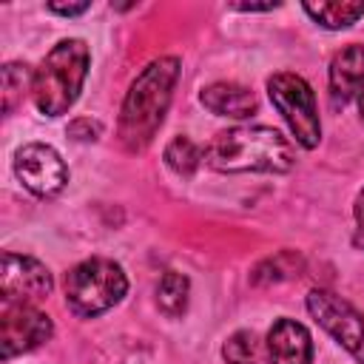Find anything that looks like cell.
Here are the masks:
<instances>
[{
	"instance_id": "1",
	"label": "cell",
	"mask_w": 364,
	"mask_h": 364,
	"mask_svg": "<svg viewBox=\"0 0 364 364\" xmlns=\"http://www.w3.org/2000/svg\"><path fill=\"white\" fill-rule=\"evenodd\" d=\"M179 71L182 68H179L176 57H159L136 74V80L131 82V88L122 100L119 128H117L125 151L136 154L151 145V139L156 136V131L168 114Z\"/></svg>"
},
{
	"instance_id": "2",
	"label": "cell",
	"mask_w": 364,
	"mask_h": 364,
	"mask_svg": "<svg viewBox=\"0 0 364 364\" xmlns=\"http://www.w3.org/2000/svg\"><path fill=\"white\" fill-rule=\"evenodd\" d=\"M205 162L222 173H287L296 165L293 145L267 125L219 131L205 148Z\"/></svg>"
},
{
	"instance_id": "3",
	"label": "cell",
	"mask_w": 364,
	"mask_h": 364,
	"mask_svg": "<svg viewBox=\"0 0 364 364\" xmlns=\"http://www.w3.org/2000/svg\"><path fill=\"white\" fill-rule=\"evenodd\" d=\"M88 63H91V54L82 40L77 37L60 40L34 71L31 97L37 111L46 117H63L82 91Z\"/></svg>"
},
{
	"instance_id": "4",
	"label": "cell",
	"mask_w": 364,
	"mask_h": 364,
	"mask_svg": "<svg viewBox=\"0 0 364 364\" xmlns=\"http://www.w3.org/2000/svg\"><path fill=\"white\" fill-rule=\"evenodd\" d=\"M128 290L125 270L114 259H85L65 273V304L82 318L111 310Z\"/></svg>"
},
{
	"instance_id": "5",
	"label": "cell",
	"mask_w": 364,
	"mask_h": 364,
	"mask_svg": "<svg viewBox=\"0 0 364 364\" xmlns=\"http://www.w3.org/2000/svg\"><path fill=\"white\" fill-rule=\"evenodd\" d=\"M267 94L276 111L290 125L296 142L301 148H316L321 139V122H318L316 94L310 82L293 71H279L267 80Z\"/></svg>"
},
{
	"instance_id": "6",
	"label": "cell",
	"mask_w": 364,
	"mask_h": 364,
	"mask_svg": "<svg viewBox=\"0 0 364 364\" xmlns=\"http://www.w3.org/2000/svg\"><path fill=\"white\" fill-rule=\"evenodd\" d=\"M307 310L344 350L364 361V316L350 301L330 290H310Z\"/></svg>"
},
{
	"instance_id": "7",
	"label": "cell",
	"mask_w": 364,
	"mask_h": 364,
	"mask_svg": "<svg viewBox=\"0 0 364 364\" xmlns=\"http://www.w3.org/2000/svg\"><path fill=\"white\" fill-rule=\"evenodd\" d=\"M14 173L40 199L57 196L68 182V168L51 145L28 142L14 154Z\"/></svg>"
},
{
	"instance_id": "8",
	"label": "cell",
	"mask_w": 364,
	"mask_h": 364,
	"mask_svg": "<svg viewBox=\"0 0 364 364\" xmlns=\"http://www.w3.org/2000/svg\"><path fill=\"white\" fill-rule=\"evenodd\" d=\"M51 318L34 304H3L0 316V355L9 361L20 353L37 350L51 338Z\"/></svg>"
},
{
	"instance_id": "9",
	"label": "cell",
	"mask_w": 364,
	"mask_h": 364,
	"mask_svg": "<svg viewBox=\"0 0 364 364\" xmlns=\"http://www.w3.org/2000/svg\"><path fill=\"white\" fill-rule=\"evenodd\" d=\"M54 282L43 262L20 253H3L0 293L3 304H34L51 293Z\"/></svg>"
},
{
	"instance_id": "10",
	"label": "cell",
	"mask_w": 364,
	"mask_h": 364,
	"mask_svg": "<svg viewBox=\"0 0 364 364\" xmlns=\"http://www.w3.org/2000/svg\"><path fill=\"white\" fill-rule=\"evenodd\" d=\"M364 85V46H344L330 63V105L338 111Z\"/></svg>"
},
{
	"instance_id": "11",
	"label": "cell",
	"mask_w": 364,
	"mask_h": 364,
	"mask_svg": "<svg viewBox=\"0 0 364 364\" xmlns=\"http://www.w3.org/2000/svg\"><path fill=\"white\" fill-rule=\"evenodd\" d=\"M267 355L270 364H310L313 338L307 327L293 318H279L267 333Z\"/></svg>"
},
{
	"instance_id": "12",
	"label": "cell",
	"mask_w": 364,
	"mask_h": 364,
	"mask_svg": "<svg viewBox=\"0 0 364 364\" xmlns=\"http://www.w3.org/2000/svg\"><path fill=\"white\" fill-rule=\"evenodd\" d=\"M202 105L210 111V114H219V117H233V119H245L250 117L259 102H256V94L239 82H210L202 88L199 94Z\"/></svg>"
},
{
	"instance_id": "13",
	"label": "cell",
	"mask_w": 364,
	"mask_h": 364,
	"mask_svg": "<svg viewBox=\"0 0 364 364\" xmlns=\"http://www.w3.org/2000/svg\"><path fill=\"white\" fill-rule=\"evenodd\" d=\"M304 11L324 28H347L358 17H364V3L350 0H324V3H304Z\"/></svg>"
},
{
	"instance_id": "14",
	"label": "cell",
	"mask_w": 364,
	"mask_h": 364,
	"mask_svg": "<svg viewBox=\"0 0 364 364\" xmlns=\"http://www.w3.org/2000/svg\"><path fill=\"white\" fill-rule=\"evenodd\" d=\"M188 293H191L188 279L176 270H168L156 284V304L168 318H179L188 310Z\"/></svg>"
},
{
	"instance_id": "15",
	"label": "cell",
	"mask_w": 364,
	"mask_h": 364,
	"mask_svg": "<svg viewBox=\"0 0 364 364\" xmlns=\"http://www.w3.org/2000/svg\"><path fill=\"white\" fill-rule=\"evenodd\" d=\"M31 88H34V71L26 63H6L3 65V114H14V108L23 105Z\"/></svg>"
},
{
	"instance_id": "16",
	"label": "cell",
	"mask_w": 364,
	"mask_h": 364,
	"mask_svg": "<svg viewBox=\"0 0 364 364\" xmlns=\"http://www.w3.org/2000/svg\"><path fill=\"white\" fill-rule=\"evenodd\" d=\"M202 159H205V151L188 136H173L165 148V165L176 176H193V171L199 168Z\"/></svg>"
},
{
	"instance_id": "17",
	"label": "cell",
	"mask_w": 364,
	"mask_h": 364,
	"mask_svg": "<svg viewBox=\"0 0 364 364\" xmlns=\"http://www.w3.org/2000/svg\"><path fill=\"white\" fill-rule=\"evenodd\" d=\"M222 355H225L228 364H267L264 350H262V344H259L253 330H236L225 341Z\"/></svg>"
},
{
	"instance_id": "18",
	"label": "cell",
	"mask_w": 364,
	"mask_h": 364,
	"mask_svg": "<svg viewBox=\"0 0 364 364\" xmlns=\"http://www.w3.org/2000/svg\"><path fill=\"white\" fill-rule=\"evenodd\" d=\"M301 270V256L299 253H290V250H282L264 262L256 264L253 270V282L256 284H270V282H284L290 276H299Z\"/></svg>"
},
{
	"instance_id": "19",
	"label": "cell",
	"mask_w": 364,
	"mask_h": 364,
	"mask_svg": "<svg viewBox=\"0 0 364 364\" xmlns=\"http://www.w3.org/2000/svg\"><path fill=\"white\" fill-rule=\"evenodd\" d=\"M68 136H74V139H80V142H91V139L100 136V122H94V119H88V117L74 119V122L68 125Z\"/></svg>"
},
{
	"instance_id": "20",
	"label": "cell",
	"mask_w": 364,
	"mask_h": 364,
	"mask_svg": "<svg viewBox=\"0 0 364 364\" xmlns=\"http://www.w3.org/2000/svg\"><path fill=\"white\" fill-rule=\"evenodd\" d=\"M353 213H355V233H353V245H355L358 250H364V188H361V193H358V199H355Z\"/></svg>"
},
{
	"instance_id": "21",
	"label": "cell",
	"mask_w": 364,
	"mask_h": 364,
	"mask_svg": "<svg viewBox=\"0 0 364 364\" xmlns=\"http://www.w3.org/2000/svg\"><path fill=\"white\" fill-rule=\"evenodd\" d=\"M88 6H91V3H48V11H57V14L74 17V14L88 11Z\"/></svg>"
},
{
	"instance_id": "22",
	"label": "cell",
	"mask_w": 364,
	"mask_h": 364,
	"mask_svg": "<svg viewBox=\"0 0 364 364\" xmlns=\"http://www.w3.org/2000/svg\"><path fill=\"white\" fill-rule=\"evenodd\" d=\"M279 3H262V6H256V3H239V6H233V9H239V11H270V9H276Z\"/></svg>"
},
{
	"instance_id": "23",
	"label": "cell",
	"mask_w": 364,
	"mask_h": 364,
	"mask_svg": "<svg viewBox=\"0 0 364 364\" xmlns=\"http://www.w3.org/2000/svg\"><path fill=\"white\" fill-rule=\"evenodd\" d=\"M358 111H361V119H364V85H361V91H358Z\"/></svg>"
}]
</instances>
